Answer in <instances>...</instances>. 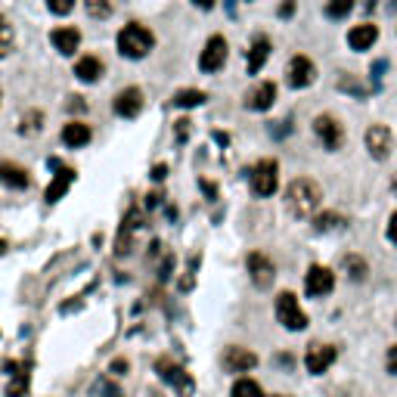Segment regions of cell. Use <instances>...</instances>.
Returning a JSON list of instances; mask_svg holds the SVG:
<instances>
[{
    "label": "cell",
    "instance_id": "6da1fadb",
    "mask_svg": "<svg viewBox=\"0 0 397 397\" xmlns=\"http://www.w3.org/2000/svg\"><path fill=\"white\" fill-rule=\"evenodd\" d=\"M323 205V189L310 177H295L286 187V208L292 217H314Z\"/></svg>",
    "mask_w": 397,
    "mask_h": 397
},
{
    "label": "cell",
    "instance_id": "7a4b0ae2",
    "mask_svg": "<svg viewBox=\"0 0 397 397\" xmlns=\"http://www.w3.org/2000/svg\"><path fill=\"white\" fill-rule=\"evenodd\" d=\"M118 53H121L124 59H143L149 56L152 47H155V35L146 28V25L140 22H130L124 25L121 31H118Z\"/></svg>",
    "mask_w": 397,
    "mask_h": 397
},
{
    "label": "cell",
    "instance_id": "3957f363",
    "mask_svg": "<svg viewBox=\"0 0 397 397\" xmlns=\"http://www.w3.org/2000/svg\"><path fill=\"white\" fill-rule=\"evenodd\" d=\"M251 189H255L261 198L273 196L276 187H280V164L273 162V158H261V162L251 168Z\"/></svg>",
    "mask_w": 397,
    "mask_h": 397
},
{
    "label": "cell",
    "instance_id": "277c9868",
    "mask_svg": "<svg viewBox=\"0 0 397 397\" xmlns=\"http://www.w3.org/2000/svg\"><path fill=\"white\" fill-rule=\"evenodd\" d=\"M276 320L289 329V332H301L307 326V314L298 307V298L292 292H282L276 298Z\"/></svg>",
    "mask_w": 397,
    "mask_h": 397
},
{
    "label": "cell",
    "instance_id": "5b68a950",
    "mask_svg": "<svg viewBox=\"0 0 397 397\" xmlns=\"http://www.w3.org/2000/svg\"><path fill=\"white\" fill-rule=\"evenodd\" d=\"M304 289H307L310 298H323L335 289V273L323 264H310L307 276H304Z\"/></svg>",
    "mask_w": 397,
    "mask_h": 397
},
{
    "label": "cell",
    "instance_id": "8992f818",
    "mask_svg": "<svg viewBox=\"0 0 397 397\" xmlns=\"http://www.w3.org/2000/svg\"><path fill=\"white\" fill-rule=\"evenodd\" d=\"M332 363H335V348L332 345L310 341L307 350H304V366H307V373H314V375H323Z\"/></svg>",
    "mask_w": 397,
    "mask_h": 397
},
{
    "label": "cell",
    "instance_id": "52a82bcc",
    "mask_svg": "<svg viewBox=\"0 0 397 397\" xmlns=\"http://www.w3.org/2000/svg\"><path fill=\"white\" fill-rule=\"evenodd\" d=\"M248 276L251 282H255L257 289H270L276 280V267L273 261H270L267 255H261V251H251L248 255Z\"/></svg>",
    "mask_w": 397,
    "mask_h": 397
},
{
    "label": "cell",
    "instance_id": "ba28073f",
    "mask_svg": "<svg viewBox=\"0 0 397 397\" xmlns=\"http://www.w3.org/2000/svg\"><path fill=\"white\" fill-rule=\"evenodd\" d=\"M363 140H366V149L375 162H385V158L391 155V130H388L385 124H369Z\"/></svg>",
    "mask_w": 397,
    "mask_h": 397
},
{
    "label": "cell",
    "instance_id": "9c48e42d",
    "mask_svg": "<svg viewBox=\"0 0 397 397\" xmlns=\"http://www.w3.org/2000/svg\"><path fill=\"white\" fill-rule=\"evenodd\" d=\"M286 78H289V87H295V90H301V87H310L314 84V78H316V69H314V62H310L307 56H292L289 59V69H286Z\"/></svg>",
    "mask_w": 397,
    "mask_h": 397
},
{
    "label": "cell",
    "instance_id": "30bf717a",
    "mask_svg": "<svg viewBox=\"0 0 397 397\" xmlns=\"http://www.w3.org/2000/svg\"><path fill=\"white\" fill-rule=\"evenodd\" d=\"M223 62H227V41H223L221 35L208 37L202 56H198V69L202 71H217V69H223Z\"/></svg>",
    "mask_w": 397,
    "mask_h": 397
},
{
    "label": "cell",
    "instance_id": "8fae6325",
    "mask_svg": "<svg viewBox=\"0 0 397 397\" xmlns=\"http://www.w3.org/2000/svg\"><path fill=\"white\" fill-rule=\"evenodd\" d=\"M314 130L316 137H320L323 143H326V149H341V140H345V130H341V124L335 121L332 115H316L314 118Z\"/></svg>",
    "mask_w": 397,
    "mask_h": 397
},
{
    "label": "cell",
    "instance_id": "7c38bea8",
    "mask_svg": "<svg viewBox=\"0 0 397 397\" xmlns=\"http://www.w3.org/2000/svg\"><path fill=\"white\" fill-rule=\"evenodd\" d=\"M223 366H227L230 373H248V369L257 366V357L251 354L248 348L233 345V348H227V354H223Z\"/></svg>",
    "mask_w": 397,
    "mask_h": 397
},
{
    "label": "cell",
    "instance_id": "4fadbf2b",
    "mask_svg": "<svg viewBox=\"0 0 397 397\" xmlns=\"http://www.w3.org/2000/svg\"><path fill=\"white\" fill-rule=\"evenodd\" d=\"M50 41H53V47H56L62 56H75V50L81 47V31L78 28H53L50 31Z\"/></svg>",
    "mask_w": 397,
    "mask_h": 397
},
{
    "label": "cell",
    "instance_id": "5bb4252c",
    "mask_svg": "<svg viewBox=\"0 0 397 397\" xmlns=\"http://www.w3.org/2000/svg\"><path fill=\"white\" fill-rule=\"evenodd\" d=\"M158 373H162V379L168 382V385L180 388V394H183V397L193 394V382H189V375L183 373L180 366H174V363H168V360H158Z\"/></svg>",
    "mask_w": 397,
    "mask_h": 397
},
{
    "label": "cell",
    "instance_id": "9a60e30c",
    "mask_svg": "<svg viewBox=\"0 0 397 397\" xmlns=\"http://www.w3.org/2000/svg\"><path fill=\"white\" fill-rule=\"evenodd\" d=\"M140 109H143V94L137 87H128V90H121V94L115 96V112L121 118H137L140 115Z\"/></svg>",
    "mask_w": 397,
    "mask_h": 397
},
{
    "label": "cell",
    "instance_id": "2e32d148",
    "mask_svg": "<svg viewBox=\"0 0 397 397\" xmlns=\"http://www.w3.org/2000/svg\"><path fill=\"white\" fill-rule=\"evenodd\" d=\"M0 183L10 189H25L31 183L28 171L22 164H12V162H0Z\"/></svg>",
    "mask_w": 397,
    "mask_h": 397
},
{
    "label": "cell",
    "instance_id": "e0dca14e",
    "mask_svg": "<svg viewBox=\"0 0 397 397\" xmlns=\"http://www.w3.org/2000/svg\"><path fill=\"white\" fill-rule=\"evenodd\" d=\"M375 41H379V28H375V25H369V22L354 25V28H350V35H348L350 50H369Z\"/></svg>",
    "mask_w": 397,
    "mask_h": 397
},
{
    "label": "cell",
    "instance_id": "ac0fdd59",
    "mask_svg": "<svg viewBox=\"0 0 397 397\" xmlns=\"http://www.w3.org/2000/svg\"><path fill=\"white\" fill-rule=\"evenodd\" d=\"M90 137H94V134H90V128H87L84 121H69V124L62 128V143H65L69 149H81V146H87Z\"/></svg>",
    "mask_w": 397,
    "mask_h": 397
},
{
    "label": "cell",
    "instance_id": "d6986e66",
    "mask_svg": "<svg viewBox=\"0 0 397 397\" xmlns=\"http://www.w3.org/2000/svg\"><path fill=\"white\" fill-rule=\"evenodd\" d=\"M273 99H276V84L264 81V84H257V90L246 99V105H248V109H255V112H264V109L273 105Z\"/></svg>",
    "mask_w": 397,
    "mask_h": 397
},
{
    "label": "cell",
    "instance_id": "ffe728a7",
    "mask_svg": "<svg viewBox=\"0 0 397 397\" xmlns=\"http://www.w3.org/2000/svg\"><path fill=\"white\" fill-rule=\"evenodd\" d=\"M143 217H140V211H130L128 217H124V223H121V233H118V246L115 251L118 255H128L130 251V236H134V230H140L143 227Z\"/></svg>",
    "mask_w": 397,
    "mask_h": 397
},
{
    "label": "cell",
    "instance_id": "44dd1931",
    "mask_svg": "<svg viewBox=\"0 0 397 397\" xmlns=\"http://www.w3.org/2000/svg\"><path fill=\"white\" fill-rule=\"evenodd\" d=\"M75 75H78V81H87V84H94L103 78V62H99L96 56H81L75 62Z\"/></svg>",
    "mask_w": 397,
    "mask_h": 397
},
{
    "label": "cell",
    "instance_id": "7402d4cb",
    "mask_svg": "<svg viewBox=\"0 0 397 397\" xmlns=\"http://www.w3.org/2000/svg\"><path fill=\"white\" fill-rule=\"evenodd\" d=\"M71 183H75V171H71V168H59V174L53 177V183L47 187V202H59V198L69 193Z\"/></svg>",
    "mask_w": 397,
    "mask_h": 397
},
{
    "label": "cell",
    "instance_id": "603a6c76",
    "mask_svg": "<svg viewBox=\"0 0 397 397\" xmlns=\"http://www.w3.org/2000/svg\"><path fill=\"white\" fill-rule=\"evenodd\" d=\"M267 56H270V41L267 37H257V41L251 44V50H248V75H257L261 65L267 62Z\"/></svg>",
    "mask_w": 397,
    "mask_h": 397
},
{
    "label": "cell",
    "instance_id": "cb8c5ba5",
    "mask_svg": "<svg viewBox=\"0 0 397 397\" xmlns=\"http://www.w3.org/2000/svg\"><path fill=\"white\" fill-rule=\"evenodd\" d=\"M41 128H44V112L31 109V112H25V115H22V124H19V134L31 137V134H37Z\"/></svg>",
    "mask_w": 397,
    "mask_h": 397
},
{
    "label": "cell",
    "instance_id": "d4e9b609",
    "mask_svg": "<svg viewBox=\"0 0 397 397\" xmlns=\"http://www.w3.org/2000/svg\"><path fill=\"white\" fill-rule=\"evenodd\" d=\"M84 6H87V16L94 19H109L115 12V0H84Z\"/></svg>",
    "mask_w": 397,
    "mask_h": 397
},
{
    "label": "cell",
    "instance_id": "484cf974",
    "mask_svg": "<svg viewBox=\"0 0 397 397\" xmlns=\"http://www.w3.org/2000/svg\"><path fill=\"white\" fill-rule=\"evenodd\" d=\"M230 397H264V391L255 379H239L233 388H230Z\"/></svg>",
    "mask_w": 397,
    "mask_h": 397
},
{
    "label": "cell",
    "instance_id": "4316f807",
    "mask_svg": "<svg viewBox=\"0 0 397 397\" xmlns=\"http://www.w3.org/2000/svg\"><path fill=\"white\" fill-rule=\"evenodd\" d=\"M205 90H180V94H174V105H180V109H193V105H202L205 103Z\"/></svg>",
    "mask_w": 397,
    "mask_h": 397
},
{
    "label": "cell",
    "instance_id": "83f0119b",
    "mask_svg": "<svg viewBox=\"0 0 397 397\" xmlns=\"http://www.w3.org/2000/svg\"><path fill=\"white\" fill-rule=\"evenodd\" d=\"M10 50H12V25L0 16V59L10 56Z\"/></svg>",
    "mask_w": 397,
    "mask_h": 397
},
{
    "label": "cell",
    "instance_id": "f1b7e54d",
    "mask_svg": "<svg viewBox=\"0 0 397 397\" xmlns=\"http://www.w3.org/2000/svg\"><path fill=\"white\" fill-rule=\"evenodd\" d=\"M350 10H354V0H329L326 3V12L332 19H345Z\"/></svg>",
    "mask_w": 397,
    "mask_h": 397
},
{
    "label": "cell",
    "instance_id": "f546056e",
    "mask_svg": "<svg viewBox=\"0 0 397 397\" xmlns=\"http://www.w3.org/2000/svg\"><path fill=\"white\" fill-rule=\"evenodd\" d=\"M345 270H350V276H354L357 282H360L363 276H366V264H363L357 255H348V257H345Z\"/></svg>",
    "mask_w": 397,
    "mask_h": 397
},
{
    "label": "cell",
    "instance_id": "4dcf8cb0",
    "mask_svg": "<svg viewBox=\"0 0 397 397\" xmlns=\"http://www.w3.org/2000/svg\"><path fill=\"white\" fill-rule=\"evenodd\" d=\"M341 223H345V221H341L339 214H320V217H316V230H320V233H323V230H339Z\"/></svg>",
    "mask_w": 397,
    "mask_h": 397
},
{
    "label": "cell",
    "instance_id": "1f68e13d",
    "mask_svg": "<svg viewBox=\"0 0 397 397\" xmlns=\"http://www.w3.org/2000/svg\"><path fill=\"white\" fill-rule=\"evenodd\" d=\"M47 10L56 12V16H69L75 10V0H47Z\"/></svg>",
    "mask_w": 397,
    "mask_h": 397
},
{
    "label": "cell",
    "instance_id": "d6a6232c",
    "mask_svg": "<svg viewBox=\"0 0 397 397\" xmlns=\"http://www.w3.org/2000/svg\"><path fill=\"white\" fill-rule=\"evenodd\" d=\"M25 385H28V375H25V373H16V382L10 385V391H6V394H10V397H22V394H25Z\"/></svg>",
    "mask_w": 397,
    "mask_h": 397
},
{
    "label": "cell",
    "instance_id": "836d02e7",
    "mask_svg": "<svg viewBox=\"0 0 397 397\" xmlns=\"http://www.w3.org/2000/svg\"><path fill=\"white\" fill-rule=\"evenodd\" d=\"M385 363H388V373H394V375H397V345H394V348H388Z\"/></svg>",
    "mask_w": 397,
    "mask_h": 397
},
{
    "label": "cell",
    "instance_id": "e575fe53",
    "mask_svg": "<svg viewBox=\"0 0 397 397\" xmlns=\"http://www.w3.org/2000/svg\"><path fill=\"white\" fill-rule=\"evenodd\" d=\"M388 239H391L394 246H397V211H394L391 217H388Z\"/></svg>",
    "mask_w": 397,
    "mask_h": 397
},
{
    "label": "cell",
    "instance_id": "d590c367",
    "mask_svg": "<svg viewBox=\"0 0 397 397\" xmlns=\"http://www.w3.org/2000/svg\"><path fill=\"white\" fill-rule=\"evenodd\" d=\"M292 10H295V0H282L280 16H292Z\"/></svg>",
    "mask_w": 397,
    "mask_h": 397
},
{
    "label": "cell",
    "instance_id": "8d00e7d4",
    "mask_svg": "<svg viewBox=\"0 0 397 397\" xmlns=\"http://www.w3.org/2000/svg\"><path fill=\"white\" fill-rule=\"evenodd\" d=\"M187 130H189V121L183 118V121H177V134H180V140H187Z\"/></svg>",
    "mask_w": 397,
    "mask_h": 397
},
{
    "label": "cell",
    "instance_id": "74e56055",
    "mask_svg": "<svg viewBox=\"0 0 397 397\" xmlns=\"http://www.w3.org/2000/svg\"><path fill=\"white\" fill-rule=\"evenodd\" d=\"M164 174H168V168H164V164H155V171H152V177H155V180H164Z\"/></svg>",
    "mask_w": 397,
    "mask_h": 397
},
{
    "label": "cell",
    "instance_id": "f35d334b",
    "mask_svg": "<svg viewBox=\"0 0 397 397\" xmlns=\"http://www.w3.org/2000/svg\"><path fill=\"white\" fill-rule=\"evenodd\" d=\"M193 3L198 6V10H211V6H214V0H193Z\"/></svg>",
    "mask_w": 397,
    "mask_h": 397
},
{
    "label": "cell",
    "instance_id": "ab89813d",
    "mask_svg": "<svg viewBox=\"0 0 397 397\" xmlns=\"http://www.w3.org/2000/svg\"><path fill=\"white\" fill-rule=\"evenodd\" d=\"M112 369H115V373H118V375H121V373H124V369H128V363H124V360H115V363H112Z\"/></svg>",
    "mask_w": 397,
    "mask_h": 397
},
{
    "label": "cell",
    "instance_id": "60d3db41",
    "mask_svg": "<svg viewBox=\"0 0 397 397\" xmlns=\"http://www.w3.org/2000/svg\"><path fill=\"white\" fill-rule=\"evenodd\" d=\"M3 251H6V242H3V239H0V255H3Z\"/></svg>",
    "mask_w": 397,
    "mask_h": 397
},
{
    "label": "cell",
    "instance_id": "b9f144b4",
    "mask_svg": "<svg viewBox=\"0 0 397 397\" xmlns=\"http://www.w3.org/2000/svg\"><path fill=\"white\" fill-rule=\"evenodd\" d=\"M276 397H286V394H276Z\"/></svg>",
    "mask_w": 397,
    "mask_h": 397
}]
</instances>
